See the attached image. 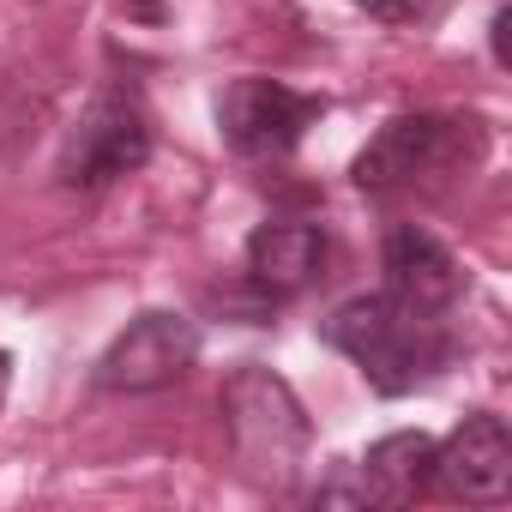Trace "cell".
Listing matches in <instances>:
<instances>
[{"label": "cell", "mask_w": 512, "mask_h": 512, "mask_svg": "<svg viewBox=\"0 0 512 512\" xmlns=\"http://www.w3.org/2000/svg\"><path fill=\"white\" fill-rule=\"evenodd\" d=\"M217 410H223V434H229V452H235L247 482H260L272 494H290L302 482L314 428H308V410L284 374H272L260 362H241L223 380Z\"/></svg>", "instance_id": "2"}, {"label": "cell", "mask_w": 512, "mask_h": 512, "mask_svg": "<svg viewBox=\"0 0 512 512\" xmlns=\"http://www.w3.org/2000/svg\"><path fill=\"white\" fill-rule=\"evenodd\" d=\"M326 266V223L320 217H272L247 235V284L253 296L284 302L302 296Z\"/></svg>", "instance_id": "10"}, {"label": "cell", "mask_w": 512, "mask_h": 512, "mask_svg": "<svg viewBox=\"0 0 512 512\" xmlns=\"http://www.w3.org/2000/svg\"><path fill=\"white\" fill-rule=\"evenodd\" d=\"M428 458H434V440L428 434H386L362 452L356 476L344 482H326L314 488L320 506H410L416 494H428Z\"/></svg>", "instance_id": "9"}, {"label": "cell", "mask_w": 512, "mask_h": 512, "mask_svg": "<svg viewBox=\"0 0 512 512\" xmlns=\"http://www.w3.org/2000/svg\"><path fill=\"white\" fill-rule=\"evenodd\" d=\"M350 7H362V13L380 19V25H416V19L428 13V0H350Z\"/></svg>", "instance_id": "11"}, {"label": "cell", "mask_w": 512, "mask_h": 512, "mask_svg": "<svg viewBox=\"0 0 512 512\" xmlns=\"http://www.w3.org/2000/svg\"><path fill=\"white\" fill-rule=\"evenodd\" d=\"M320 115H326V97L296 91L284 79H260V73L235 79L217 97V133L247 163H278V157H290Z\"/></svg>", "instance_id": "5"}, {"label": "cell", "mask_w": 512, "mask_h": 512, "mask_svg": "<svg viewBox=\"0 0 512 512\" xmlns=\"http://www.w3.org/2000/svg\"><path fill=\"white\" fill-rule=\"evenodd\" d=\"M7 368H13V356H7V350H0V392H7Z\"/></svg>", "instance_id": "14"}, {"label": "cell", "mask_w": 512, "mask_h": 512, "mask_svg": "<svg viewBox=\"0 0 512 512\" xmlns=\"http://www.w3.org/2000/svg\"><path fill=\"white\" fill-rule=\"evenodd\" d=\"M506 488H512V434L494 410H476L446 440H434L428 494L488 506V500H506Z\"/></svg>", "instance_id": "7"}, {"label": "cell", "mask_w": 512, "mask_h": 512, "mask_svg": "<svg viewBox=\"0 0 512 512\" xmlns=\"http://www.w3.org/2000/svg\"><path fill=\"white\" fill-rule=\"evenodd\" d=\"M320 338H326L338 356H350V362L362 368V380H368L380 398H404V392L428 386V380L446 374L452 356H458V338L446 332L440 314L404 308V302H392L386 290L332 308V314L320 320Z\"/></svg>", "instance_id": "1"}, {"label": "cell", "mask_w": 512, "mask_h": 512, "mask_svg": "<svg viewBox=\"0 0 512 512\" xmlns=\"http://www.w3.org/2000/svg\"><path fill=\"white\" fill-rule=\"evenodd\" d=\"M193 362H199V326H193L187 314H175V308H145V314L127 320V332H115V344L97 356L91 386H97V392L139 398V392L175 386Z\"/></svg>", "instance_id": "6"}, {"label": "cell", "mask_w": 512, "mask_h": 512, "mask_svg": "<svg viewBox=\"0 0 512 512\" xmlns=\"http://www.w3.org/2000/svg\"><path fill=\"white\" fill-rule=\"evenodd\" d=\"M494 61H506V7L494 13Z\"/></svg>", "instance_id": "13"}, {"label": "cell", "mask_w": 512, "mask_h": 512, "mask_svg": "<svg viewBox=\"0 0 512 512\" xmlns=\"http://www.w3.org/2000/svg\"><path fill=\"white\" fill-rule=\"evenodd\" d=\"M380 272H386V296L422 314H446L464 296V272L452 260V247L440 235H428L422 223H392L386 247H380Z\"/></svg>", "instance_id": "8"}, {"label": "cell", "mask_w": 512, "mask_h": 512, "mask_svg": "<svg viewBox=\"0 0 512 512\" xmlns=\"http://www.w3.org/2000/svg\"><path fill=\"white\" fill-rule=\"evenodd\" d=\"M488 151V133L476 115H392L350 163V181L368 199H404V193H440L458 175H470Z\"/></svg>", "instance_id": "3"}, {"label": "cell", "mask_w": 512, "mask_h": 512, "mask_svg": "<svg viewBox=\"0 0 512 512\" xmlns=\"http://www.w3.org/2000/svg\"><path fill=\"white\" fill-rule=\"evenodd\" d=\"M121 13H127V19H145V25H157V19H163V0H121Z\"/></svg>", "instance_id": "12"}, {"label": "cell", "mask_w": 512, "mask_h": 512, "mask_svg": "<svg viewBox=\"0 0 512 512\" xmlns=\"http://www.w3.org/2000/svg\"><path fill=\"white\" fill-rule=\"evenodd\" d=\"M151 163V115H145V97L139 85H103L79 121L67 127L61 139V157H55V181L73 187V193H97L133 169Z\"/></svg>", "instance_id": "4"}]
</instances>
